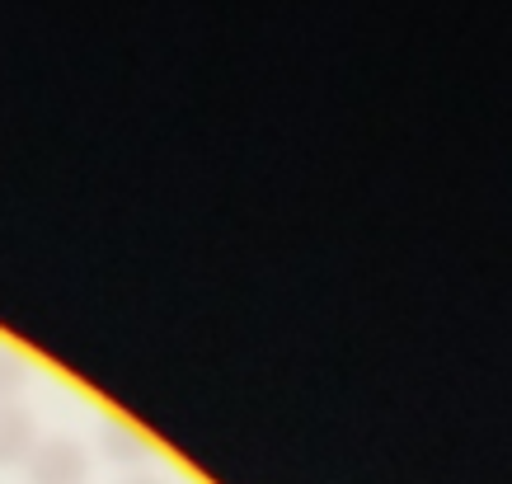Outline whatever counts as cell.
<instances>
[{
    "mask_svg": "<svg viewBox=\"0 0 512 484\" xmlns=\"http://www.w3.org/2000/svg\"><path fill=\"white\" fill-rule=\"evenodd\" d=\"M33 452V414L19 405H0V466H19Z\"/></svg>",
    "mask_w": 512,
    "mask_h": 484,
    "instance_id": "2",
    "label": "cell"
},
{
    "mask_svg": "<svg viewBox=\"0 0 512 484\" xmlns=\"http://www.w3.org/2000/svg\"><path fill=\"white\" fill-rule=\"evenodd\" d=\"M19 362L15 358H5V353H0V405H5V395H15V386H19Z\"/></svg>",
    "mask_w": 512,
    "mask_h": 484,
    "instance_id": "4",
    "label": "cell"
},
{
    "mask_svg": "<svg viewBox=\"0 0 512 484\" xmlns=\"http://www.w3.org/2000/svg\"><path fill=\"white\" fill-rule=\"evenodd\" d=\"M85 475H90V456H85V447L71 438L38 442L29 452V480L33 484H85Z\"/></svg>",
    "mask_w": 512,
    "mask_h": 484,
    "instance_id": "1",
    "label": "cell"
},
{
    "mask_svg": "<svg viewBox=\"0 0 512 484\" xmlns=\"http://www.w3.org/2000/svg\"><path fill=\"white\" fill-rule=\"evenodd\" d=\"M123 484H160V480H151V475H137V480H123Z\"/></svg>",
    "mask_w": 512,
    "mask_h": 484,
    "instance_id": "5",
    "label": "cell"
},
{
    "mask_svg": "<svg viewBox=\"0 0 512 484\" xmlns=\"http://www.w3.org/2000/svg\"><path fill=\"white\" fill-rule=\"evenodd\" d=\"M104 447H109L113 461H132V456L146 452V447H141V438H137V433H127V428H109V433H104Z\"/></svg>",
    "mask_w": 512,
    "mask_h": 484,
    "instance_id": "3",
    "label": "cell"
}]
</instances>
